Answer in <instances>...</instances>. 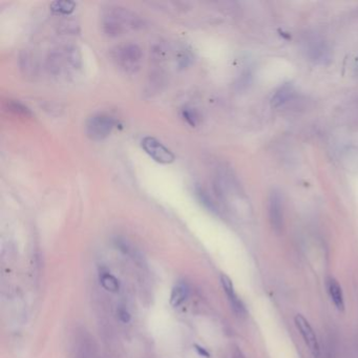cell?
<instances>
[{"label": "cell", "instance_id": "6da1fadb", "mask_svg": "<svg viewBox=\"0 0 358 358\" xmlns=\"http://www.w3.org/2000/svg\"><path fill=\"white\" fill-rule=\"evenodd\" d=\"M144 27V20L126 7L109 5L101 14V29L106 36L116 38Z\"/></svg>", "mask_w": 358, "mask_h": 358}, {"label": "cell", "instance_id": "7a4b0ae2", "mask_svg": "<svg viewBox=\"0 0 358 358\" xmlns=\"http://www.w3.org/2000/svg\"><path fill=\"white\" fill-rule=\"evenodd\" d=\"M47 69L55 77L70 76L82 66V57L75 45H65L53 50L46 60Z\"/></svg>", "mask_w": 358, "mask_h": 358}, {"label": "cell", "instance_id": "3957f363", "mask_svg": "<svg viewBox=\"0 0 358 358\" xmlns=\"http://www.w3.org/2000/svg\"><path fill=\"white\" fill-rule=\"evenodd\" d=\"M111 58L117 66L127 74H136L140 70L143 52L136 43H126L116 46L111 51Z\"/></svg>", "mask_w": 358, "mask_h": 358}, {"label": "cell", "instance_id": "277c9868", "mask_svg": "<svg viewBox=\"0 0 358 358\" xmlns=\"http://www.w3.org/2000/svg\"><path fill=\"white\" fill-rule=\"evenodd\" d=\"M116 126L115 119L106 114H97L87 119L85 133L93 141H102L113 132Z\"/></svg>", "mask_w": 358, "mask_h": 358}, {"label": "cell", "instance_id": "5b68a950", "mask_svg": "<svg viewBox=\"0 0 358 358\" xmlns=\"http://www.w3.org/2000/svg\"><path fill=\"white\" fill-rule=\"evenodd\" d=\"M142 148L145 150V153L153 158L154 160L160 164H170L174 161V155L170 149L164 146L162 143L153 137H145L143 138L142 142Z\"/></svg>", "mask_w": 358, "mask_h": 358}, {"label": "cell", "instance_id": "8992f818", "mask_svg": "<svg viewBox=\"0 0 358 358\" xmlns=\"http://www.w3.org/2000/svg\"><path fill=\"white\" fill-rule=\"evenodd\" d=\"M294 323H295L296 328L298 329L300 335L303 336L305 343L310 351H311L312 355L318 358L321 353L320 344H318V339L312 325H310V323L301 314H297L294 317Z\"/></svg>", "mask_w": 358, "mask_h": 358}, {"label": "cell", "instance_id": "52a82bcc", "mask_svg": "<svg viewBox=\"0 0 358 358\" xmlns=\"http://www.w3.org/2000/svg\"><path fill=\"white\" fill-rule=\"evenodd\" d=\"M269 219L272 228L276 232H280L283 228V200L281 194L273 190L269 196Z\"/></svg>", "mask_w": 358, "mask_h": 358}, {"label": "cell", "instance_id": "ba28073f", "mask_svg": "<svg viewBox=\"0 0 358 358\" xmlns=\"http://www.w3.org/2000/svg\"><path fill=\"white\" fill-rule=\"evenodd\" d=\"M221 283H222L223 288H224L226 295H227V297H228V299L230 301V304H231L233 310L235 311V313L238 314V315H245L246 314L245 306L243 305L242 300L238 298V296L236 295L231 280H230V278L227 275L222 274L221 275Z\"/></svg>", "mask_w": 358, "mask_h": 358}, {"label": "cell", "instance_id": "9c48e42d", "mask_svg": "<svg viewBox=\"0 0 358 358\" xmlns=\"http://www.w3.org/2000/svg\"><path fill=\"white\" fill-rule=\"evenodd\" d=\"M328 291L330 294V297L333 301V304L339 310V311H344L345 310V300H344V294L341 290L340 285L335 278H329L328 281Z\"/></svg>", "mask_w": 358, "mask_h": 358}, {"label": "cell", "instance_id": "30bf717a", "mask_svg": "<svg viewBox=\"0 0 358 358\" xmlns=\"http://www.w3.org/2000/svg\"><path fill=\"white\" fill-rule=\"evenodd\" d=\"M20 69L27 77H34L37 74L38 65L33 55L28 51H23L20 55Z\"/></svg>", "mask_w": 358, "mask_h": 358}, {"label": "cell", "instance_id": "8fae6325", "mask_svg": "<svg viewBox=\"0 0 358 358\" xmlns=\"http://www.w3.org/2000/svg\"><path fill=\"white\" fill-rule=\"evenodd\" d=\"M189 295V287L185 283H180L171 291L170 305L173 308L180 307Z\"/></svg>", "mask_w": 358, "mask_h": 358}, {"label": "cell", "instance_id": "7c38bea8", "mask_svg": "<svg viewBox=\"0 0 358 358\" xmlns=\"http://www.w3.org/2000/svg\"><path fill=\"white\" fill-rule=\"evenodd\" d=\"M76 9V3L69 0H62V1H54L51 3V10L59 15L68 16Z\"/></svg>", "mask_w": 358, "mask_h": 358}, {"label": "cell", "instance_id": "4fadbf2b", "mask_svg": "<svg viewBox=\"0 0 358 358\" xmlns=\"http://www.w3.org/2000/svg\"><path fill=\"white\" fill-rule=\"evenodd\" d=\"M100 284L103 288L109 292L116 293L120 290V283H119L118 278L109 272H103L100 274Z\"/></svg>", "mask_w": 358, "mask_h": 358}, {"label": "cell", "instance_id": "5bb4252c", "mask_svg": "<svg viewBox=\"0 0 358 358\" xmlns=\"http://www.w3.org/2000/svg\"><path fill=\"white\" fill-rule=\"evenodd\" d=\"M7 109L17 116H21V117H31L32 116L31 109L19 101L10 100L9 102H7Z\"/></svg>", "mask_w": 358, "mask_h": 358}, {"label": "cell", "instance_id": "9a60e30c", "mask_svg": "<svg viewBox=\"0 0 358 358\" xmlns=\"http://www.w3.org/2000/svg\"><path fill=\"white\" fill-rule=\"evenodd\" d=\"M59 31L63 34L75 35V34L79 33V31H80V27H79V23L77 20L65 19L59 25Z\"/></svg>", "mask_w": 358, "mask_h": 358}, {"label": "cell", "instance_id": "2e32d148", "mask_svg": "<svg viewBox=\"0 0 358 358\" xmlns=\"http://www.w3.org/2000/svg\"><path fill=\"white\" fill-rule=\"evenodd\" d=\"M182 114H183V118L185 119L188 124H190L192 126L196 125L197 120H198V115H197V113L195 109L185 107L184 109L182 110Z\"/></svg>", "mask_w": 358, "mask_h": 358}, {"label": "cell", "instance_id": "e0dca14e", "mask_svg": "<svg viewBox=\"0 0 358 358\" xmlns=\"http://www.w3.org/2000/svg\"><path fill=\"white\" fill-rule=\"evenodd\" d=\"M119 317H120V320L123 323H127V322H130V315L129 312L126 311L125 309L119 310Z\"/></svg>", "mask_w": 358, "mask_h": 358}, {"label": "cell", "instance_id": "ac0fdd59", "mask_svg": "<svg viewBox=\"0 0 358 358\" xmlns=\"http://www.w3.org/2000/svg\"><path fill=\"white\" fill-rule=\"evenodd\" d=\"M196 348H197L196 350H197V351H198V352H200V354H201V355H203V356H206V357H208V356H209V354H208V353H207V352L205 351V350H201L202 348H200V347H197V346H196Z\"/></svg>", "mask_w": 358, "mask_h": 358}]
</instances>
